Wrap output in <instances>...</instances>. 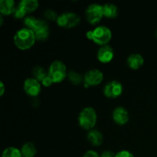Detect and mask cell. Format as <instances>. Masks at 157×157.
Masks as SVG:
<instances>
[{
	"instance_id": "11",
	"label": "cell",
	"mask_w": 157,
	"mask_h": 157,
	"mask_svg": "<svg viewBox=\"0 0 157 157\" xmlns=\"http://www.w3.org/2000/svg\"><path fill=\"white\" fill-rule=\"evenodd\" d=\"M24 89L28 94L35 97L41 91V84L35 78H28L24 83Z\"/></svg>"
},
{
	"instance_id": "30",
	"label": "cell",
	"mask_w": 157,
	"mask_h": 157,
	"mask_svg": "<svg viewBox=\"0 0 157 157\" xmlns=\"http://www.w3.org/2000/svg\"><path fill=\"white\" fill-rule=\"evenodd\" d=\"M156 37H157V32H156Z\"/></svg>"
},
{
	"instance_id": "24",
	"label": "cell",
	"mask_w": 157,
	"mask_h": 157,
	"mask_svg": "<svg viewBox=\"0 0 157 157\" xmlns=\"http://www.w3.org/2000/svg\"><path fill=\"white\" fill-rule=\"evenodd\" d=\"M41 83H42V84L44 86V87H49V86H51L52 84H53L54 81L52 79V78L48 75L47 76L43 79V81H41Z\"/></svg>"
},
{
	"instance_id": "13",
	"label": "cell",
	"mask_w": 157,
	"mask_h": 157,
	"mask_svg": "<svg viewBox=\"0 0 157 157\" xmlns=\"http://www.w3.org/2000/svg\"><path fill=\"white\" fill-rule=\"evenodd\" d=\"M98 58L101 62L108 63L113 59V51L110 46L103 45L101 48L98 50Z\"/></svg>"
},
{
	"instance_id": "22",
	"label": "cell",
	"mask_w": 157,
	"mask_h": 157,
	"mask_svg": "<svg viewBox=\"0 0 157 157\" xmlns=\"http://www.w3.org/2000/svg\"><path fill=\"white\" fill-rule=\"evenodd\" d=\"M44 17H45L46 18H48V19L53 21V20L58 19V16L57 15V13L54 10L48 9V10H46L45 12H44Z\"/></svg>"
},
{
	"instance_id": "2",
	"label": "cell",
	"mask_w": 157,
	"mask_h": 157,
	"mask_svg": "<svg viewBox=\"0 0 157 157\" xmlns=\"http://www.w3.org/2000/svg\"><path fill=\"white\" fill-rule=\"evenodd\" d=\"M36 40L34 32L28 28L18 30L14 36V42L18 49L27 50L32 48Z\"/></svg>"
},
{
	"instance_id": "21",
	"label": "cell",
	"mask_w": 157,
	"mask_h": 157,
	"mask_svg": "<svg viewBox=\"0 0 157 157\" xmlns=\"http://www.w3.org/2000/svg\"><path fill=\"white\" fill-rule=\"evenodd\" d=\"M68 78L70 79V81L75 84H78L82 81V76H81V75H80L78 72L74 71H71L69 72Z\"/></svg>"
},
{
	"instance_id": "6",
	"label": "cell",
	"mask_w": 157,
	"mask_h": 157,
	"mask_svg": "<svg viewBox=\"0 0 157 157\" xmlns=\"http://www.w3.org/2000/svg\"><path fill=\"white\" fill-rule=\"evenodd\" d=\"M38 7V2L37 0H22L15 9L14 15L15 18H22L26 13L33 12Z\"/></svg>"
},
{
	"instance_id": "23",
	"label": "cell",
	"mask_w": 157,
	"mask_h": 157,
	"mask_svg": "<svg viewBox=\"0 0 157 157\" xmlns=\"http://www.w3.org/2000/svg\"><path fill=\"white\" fill-rule=\"evenodd\" d=\"M115 157H134L130 152L127 150H122V151L118 152L116 154Z\"/></svg>"
},
{
	"instance_id": "16",
	"label": "cell",
	"mask_w": 157,
	"mask_h": 157,
	"mask_svg": "<svg viewBox=\"0 0 157 157\" xmlns=\"http://www.w3.org/2000/svg\"><path fill=\"white\" fill-rule=\"evenodd\" d=\"M88 140L90 144L94 146H99L103 143V135L100 131L97 130H91L87 135Z\"/></svg>"
},
{
	"instance_id": "8",
	"label": "cell",
	"mask_w": 157,
	"mask_h": 157,
	"mask_svg": "<svg viewBox=\"0 0 157 157\" xmlns=\"http://www.w3.org/2000/svg\"><path fill=\"white\" fill-rule=\"evenodd\" d=\"M59 26L64 28H73L76 26L80 21L79 15L75 12H64L58 17L56 20Z\"/></svg>"
},
{
	"instance_id": "9",
	"label": "cell",
	"mask_w": 157,
	"mask_h": 157,
	"mask_svg": "<svg viewBox=\"0 0 157 157\" xmlns=\"http://www.w3.org/2000/svg\"><path fill=\"white\" fill-rule=\"evenodd\" d=\"M103 79H104V75L101 71L98 69H92L88 71L84 75V87H87L89 86L98 85L101 83Z\"/></svg>"
},
{
	"instance_id": "17",
	"label": "cell",
	"mask_w": 157,
	"mask_h": 157,
	"mask_svg": "<svg viewBox=\"0 0 157 157\" xmlns=\"http://www.w3.org/2000/svg\"><path fill=\"white\" fill-rule=\"evenodd\" d=\"M103 11L104 15L107 18H115L118 13L117 7L112 3H107L103 6Z\"/></svg>"
},
{
	"instance_id": "3",
	"label": "cell",
	"mask_w": 157,
	"mask_h": 157,
	"mask_svg": "<svg viewBox=\"0 0 157 157\" xmlns=\"http://www.w3.org/2000/svg\"><path fill=\"white\" fill-rule=\"evenodd\" d=\"M80 126L85 130H90L95 126L97 122V113L92 107H85L81 110L78 117Z\"/></svg>"
},
{
	"instance_id": "18",
	"label": "cell",
	"mask_w": 157,
	"mask_h": 157,
	"mask_svg": "<svg viewBox=\"0 0 157 157\" xmlns=\"http://www.w3.org/2000/svg\"><path fill=\"white\" fill-rule=\"evenodd\" d=\"M21 152L23 157H34L36 154L37 150L33 143L29 142L23 145Z\"/></svg>"
},
{
	"instance_id": "4",
	"label": "cell",
	"mask_w": 157,
	"mask_h": 157,
	"mask_svg": "<svg viewBox=\"0 0 157 157\" xmlns=\"http://www.w3.org/2000/svg\"><path fill=\"white\" fill-rule=\"evenodd\" d=\"M48 75L53 80L54 83H59L65 78L67 75L66 66L62 61H55L49 67Z\"/></svg>"
},
{
	"instance_id": "29",
	"label": "cell",
	"mask_w": 157,
	"mask_h": 157,
	"mask_svg": "<svg viewBox=\"0 0 157 157\" xmlns=\"http://www.w3.org/2000/svg\"><path fill=\"white\" fill-rule=\"evenodd\" d=\"M0 20H1V24H0V25H2V21H3V18H2V17H0Z\"/></svg>"
},
{
	"instance_id": "14",
	"label": "cell",
	"mask_w": 157,
	"mask_h": 157,
	"mask_svg": "<svg viewBox=\"0 0 157 157\" xmlns=\"http://www.w3.org/2000/svg\"><path fill=\"white\" fill-rule=\"evenodd\" d=\"M15 2L13 0H1L0 1V12L2 15H9L15 12Z\"/></svg>"
},
{
	"instance_id": "15",
	"label": "cell",
	"mask_w": 157,
	"mask_h": 157,
	"mask_svg": "<svg viewBox=\"0 0 157 157\" xmlns=\"http://www.w3.org/2000/svg\"><path fill=\"white\" fill-rule=\"evenodd\" d=\"M144 59L140 54H133L127 58V64L132 69H138L144 64Z\"/></svg>"
},
{
	"instance_id": "19",
	"label": "cell",
	"mask_w": 157,
	"mask_h": 157,
	"mask_svg": "<svg viewBox=\"0 0 157 157\" xmlns=\"http://www.w3.org/2000/svg\"><path fill=\"white\" fill-rule=\"evenodd\" d=\"M2 157H22L21 152L15 147H8L5 149Z\"/></svg>"
},
{
	"instance_id": "28",
	"label": "cell",
	"mask_w": 157,
	"mask_h": 157,
	"mask_svg": "<svg viewBox=\"0 0 157 157\" xmlns=\"http://www.w3.org/2000/svg\"><path fill=\"white\" fill-rule=\"evenodd\" d=\"M87 37L89 39L92 40V37H93V31H89L87 32Z\"/></svg>"
},
{
	"instance_id": "12",
	"label": "cell",
	"mask_w": 157,
	"mask_h": 157,
	"mask_svg": "<svg viewBox=\"0 0 157 157\" xmlns=\"http://www.w3.org/2000/svg\"><path fill=\"white\" fill-rule=\"evenodd\" d=\"M113 119L116 124L119 125H124L129 121L128 112L124 107H117L113 111Z\"/></svg>"
},
{
	"instance_id": "26",
	"label": "cell",
	"mask_w": 157,
	"mask_h": 157,
	"mask_svg": "<svg viewBox=\"0 0 157 157\" xmlns=\"http://www.w3.org/2000/svg\"><path fill=\"white\" fill-rule=\"evenodd\" d=\"M115 156H116V155H115L112 151L106 150V151L103 152L101 157H115Z\"/></svg>"
},
{
	"instance_id": "25",
	"label": "cell",
	"mask_w": 157,
	"mask_h": 157,
	"mask_svg": "<svg viewBox=\"0 0 157 157\" xmlns=\"http://www.w3.org/2000/svg\"><path fill=\"white\" fill-rule=\"evenodd\" d=\"M83 157H100L98 153L97 152L94 151V150H88L84 153Z\"/></svg>"
},
{
	"instance_id": "27",
	"label": "cell",
	"mask_w": 157,
	"mask_h": 157,
	"mask_svg": "<svg viewBox=\"0 0 157 157\" xmlns=\"http://www.w3.org/2000/svg\"><path fill=\"white\" fill-rule=\"evenodd\" d=\"M4 91H5L4 84H3L2 81H1V82H0V95H1V96L4 94Z\"/></svg>"
},
{
	"instance_id": "1",
	"label": "cell",
	"mask_w": 157,
	"mask_h": 157,
	"mask_svg": "<svg viewBox=\"0 0 157 157\" xmlns=\"http://www.w3.org/2000/svg\"><path fill=\"white\" fill-rule=\"evenodd\" d=\"M24 23L28 29H31L38 41H44L49 35V27L48 23L42 19H38L33 16H28L25 18Z\"/></svg>"
},
{
	"instance_id": "20",
	"label": "cell",
	"mask_w": 157,
	"mask_h": 157,
	"mask_svg": "<svg viewBox=\"0 0 157 157\" xmlns=\"http://www.w3.org/2000/svg\"><path fill=\"white\" fill-rule=\"evenodd\" d=\"M32 73H33V75L35 79L38 80V81H42L43 79L48 75L40 66H35L33 68V70H32Z\"/></svg>"
},
{
	"instance_id": "7",
	"label": "cell",
	"mask_w": 157,
	"mask_h": 157,
	"mask_svg": "<svg viewBox=\"0 0 157 157\" xmlns=\"http://www.w3.org/2000/svg\"><path fill=\"white\" fill-rule=\"evenodd\" d=\"M86 18L90 24H97L101 21L104 15L103 6L99 4H91L86 9Z\"/></svg>"
},
{
	"instance_id": "5",
	"label": "cell",
	"mask_w": 157,
	"mask_h": 157,
	"mask_svg": "<svg viewBox=\"0 0 157 157\" xmlns=\"http://www.w3.org/2000/svg\"><path fill=\"white\" fill-rule=\"evenodd\" d=\"M112 37V32L109 28L106 26H98L93 30L92 40L100 45H106Z\"/></svg>"
},
{
	"instance_id": "10",
	"label": "cell",
	"mask_w": 157,
	"mask_h": 157,
	"mask_svg": "<svg viewBox=\"0 0 157 157\" xmlns=\"http://www.w3.org/2000/svg\"><path fill=\"white\" fill-rule=\"evenodd\" d=\"M123 92V86L119 81H111L107 83L104 88V93L106 97L110 98H116Z\"/></svg>"
}]
</instances>
